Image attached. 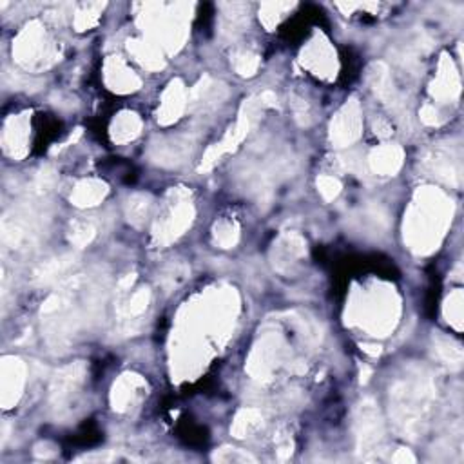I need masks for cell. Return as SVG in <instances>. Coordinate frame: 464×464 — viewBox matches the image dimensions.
Returning <instances> with one entry per match:
<instances>
[{
  "instance_id": "6da1fadb",
  "label": "cell",
  "mask_w": 464,
  "mask_h": 464,
  "mask_svg": "<svg viewBox=\"0 0 464 464\" xmlns=\"http://www.w3.org/2000/svg\"><path fill=\"white\" fill-rule=\"evenodd\" d=\"M254 109H256V103H254V100L245 102L243 111H241V114H239V120L234 126V129H230L229 135H227L225 138L220 141V144H216L214 147H211V149L207 151L205 158H203L202 165H200V171H209L212 165H214L216 162L221 158V156L225 155V153H230L232 149H236V146H238L239 141L243 140L245 136H247L250 126L254 123V118H256L254 117Z\"/></svg>"
},
{
  "instance_id": "7a4b0ae2",
  "label": "cell",
  "mask_w": 464,
  "mask_h": 464,
  "mask_svg": "<svg viewBox=\"0 0 464 464\" xmlns=\"http://www.w3.org/2000/svg\"><path fill=\"white\" fill-rule=\"evenodd\" d=\"M193 205L187 200H180V202L171 205L167 216L158 220L153 236H155L158 243H169V241H173V239H176L178 236H182L185 232V229L193 223Z\"/></svg>"
},
{
  "instance_id": "3957f363",
  "label": "cell",
  "mask_w": 464,
  "mask_h": 464,
  "mask_svg": "<svg viewBox=\"0 0 464 464\" xmlns=\"http://www.w3.org/2000/svg\"><path fill=\"white\" fill-rule=\"evenodd\" d=\"M383 437V424H381L379 412L372 401H363L357 415V445L359 450H368L375 446Z\"/></svg>"
},
{
  "instance_id": "277c9868",
  "label": "cell",
  "mask_w": 464,
  "mask_h": 464,
  "mask_svg": "<svg viewBox=\"0 0 464 464\" xmlns=\"http://www.w3.org/2000/svg\"><path fill=\"white\" fill-rule=\"evenodd\" d=\"M361 114H359V105L352 100L341 109V113L336 117L332 122V141L339 144V147L348 146L359 136L361 129Z\"/></svg>"
},
{
  "instance_id": "5b68a950",
  "label": "cell",
  "mask_w": 464,
  "mask_h": 464,
  "mask_svg": "<svg viewBox=\"0 0 464 464\" xmlns=\"http://www.w3.org/2000/svg\"><path fill=\"white\" fill-rule=\"evenodd\" d=\"M227 96L225 85L221 82H214L212 78L205 76L203 80H200V84L194 87L191 93H189V108L191 109H200V111H205V109H211L214 105L221 102V100Z\"/></svg>"
},
{
  "instance_id": "8992f818",
  "label": "cell",
  "mask_w": 464,
  "mask_h": 464,
  "mask_svg": "<svg viewBox=\"0 0 464 464\" xmlns=\"http://www.w3.org/2000/svg\"><path fill=\"white\" fill-rule=\"evenodd\" d=\"M189 98L185 94V87L180 80H173L169 87L165 89L164 98H162V105L158 109V120L162 123H173L180 118L183 113V109L187 105Z\"/></svg>"
},
{
  "instance_id": "52a82bcc",
  "label": "cell",
  "mask_w": 464,
  "mask_h": 464,
  "mask_svg": "<svg viewBox=\"0 0 464 464\" xmlns=\"http://www.w3.org/2000/svg\"><path fill=\"white\" fill-rule=\"evenodd\" d=\"M370 165L374 173L381 176L395 174L403 165V149L397 146H383L379 149H374L370 155Z\"/></svg>"
},
{
  "instance_id": "ba28073f",
  "label": "cell",
  "mask_w": 464,
  "mask_h": 464,
  "mask_svg": "<svg viewBox=\"0 0 464 464\" xmlns=\"http://www.w3.org/2000/svg\"><path fill=\"white\" fill-rule=\"evenodd\" d=\"M146 386L144 379H141L140 375L135 374H127L123 375L122 379L114 383L113 386V408L118 410V412H123L126 408L131 406L132 399L135 395L140 392L141 388Z\"/></svg>"
},
{
  "instance_id": "9c48e42d",
  "label": "cell",
  "mask_w": 464,
  "mask_h": 464,
  "mask_svg": "<svg viewBox=\"0 0 464 464\" xmlns=\"http://www.w3.org/2000/svg\"><path fill=\"white\" fill-rule=\"evenodd\" d=\"M108 194V185L98 180H84L75 187V193L71 194V202L76 207H94L102 202Z\"/></svg>"
},
{
  "instance_id": "30bf717a",
  "label": "cell",
  "mask_w": 464,
  "mask_h": 464,
  "mask_svg": "<svg viewBox=\"0 0 464 464\" xmlns=\"http://www.w3.org/2000/svg\"><path fill=\"white\" fill-rule=\"evenodd\" d=\"M108 84L111 85V89L132 91L140 85V80L132 75V71L127 69L120 58H117L108 64Z\"/></svg>"
},
{
  "instance_id": "8fae6325",
  "label": "cell",
  "mask_w": 464,
  "mask_h": 464,
  "mask_svg": "<svg viewBox=\"0 0 464 464\" xmlns=\"http://www.w3.org/2000/svg\"><path fill=\"white\" fill-rule=\"evenodd\" d=\"M141 122L140 118L136 117L135 113H122L114 118L113 127H111V132H113V140L118 144H126V141H131L132 138L140 135Z\"/></svg>"
},
{
  "instance_id": "7c38bea8",
  "label": "cell",
  "mask_w": 464,
  "mask_h": 464,
  "mask_svg": "<svg viewBox=\"0 0 464 464\" xmlns=\"http://www.w3.org/2000/svg\"><path fill=\"white\" fill-rule=\"evenodd\" d=\"M189 140H182V138H174L171 141H164L162 146H156L158 153L153 158L160 164H180L189 153Z\"/></svg>"
},
{
  "instance_id": "4fadbf2b",
  "label": "cell",
  "mask_w": 464,
  "mask_h": 464,
  "mask_svg": "<svg viewBox=\"0 0 464 464\" xmlns=\"http://www.w3.org/2000/svg\"><path fill=\"white\" fill-rule=\"evenodd\" d=\"M261 424V413L258 410H254V408H249V410H241L238 413V418H236L234 424H232V433L236 437H247L252 430Z\"/></svg>"
},
{
  "instance_id": "5bb4252c",
  "label": "cell",
  "mask_w": 464,
  "mask_h": 464,
  "mask_svg": "<svg viewBox=\"0 0 464 464\" xmlns=\"http://www.w3.org/2000/svg\"><path fill=\"white\" fill-rule=\"evenodd\" d=\"M151 209V200L149 196H144V194H135L132 198H129V203H127V216H129V221L132 225H141L146 218L149 216Z\"/></svg>"
},
{
  "instance_id": "9a60e30c",
  "label": "cell",
  "mask_w": 464,
  "mask_h": 464,
  "mask_svg": "<svg viewBox=\"0 0 464 464\" xmlns=\"http://www.w3.org/2000/svg\"><path fill=\"white\" fill-rule=\"evenodd\" d=\"M71 263H73V256H62V258H58V259H51V261L44 263L42 267L38 268L35 277L40 280L42 283L49 282V280H53L55 276H58L60 272L66 270Z\"/></svg>"
},
{
  "instance_id": "2e32d148",
  "label": "cell",
  "mask_w": 464,
  "mask_h": 464,
  "mask_svg": "<svg viewBox=\"0 0 464 464\" xmlns=\"http://www.w3.org/2000/svg\"><path fill=\"white\" fill-rule=\"evenodd\" d=\"M238 238H239L238 227H236L232 221H221L220 225H216L214 239L216 243L220 245V247H223V249L234 247Z\"/></svg>"
},
{
  "instance_id": "e0dca14e",
  "label": "cell",
  "mask_w": 464,
  "mask_h": 464,
  "mask_svg": "<svg viewBox=\"0 0 464 464\" xmlns=\"http://www.w3.org/2000/svg\"><path fill=\"white\" fill-rule=\"evenodd\" d=\"M234 69L238 71V75L241 76H252L259 66V57L250 51H241L234 55Z\"/></svg>"
},
{
  "instance_id": "ac0fdd59",
  "label": "cell",
  "mask_w": 464,
  "mask_h": 464,
  "mask_svg": "<svg viewBox=\"0 0 464 464\" xmlns=\"http://www.w3.org/2000/svg\"><path fill=\"white\" fill-rule=\"evenodd\" d=\"M129 49H131V51L136 55V58H138L144 66L149 67V69H155V67L162 66V58L156 55V51L151 46H146V44L140 42H132L131 46H129Z\"/></svg>"
},
{
  "instance_id": "d6986e66",
  "label": "cell",
  "mask_w": 464,
  "mask_h": 464,
  "mask_svg": "<svg viewBox=\"0 0 464 464\" xmlns=\"http://www.w3.org/2000/svg\"><path fill=\"white\" fill-rule=\"evenodd\" d=\"M149 300H151V292L147 291V289H141V291L136 292L131 300L127 301L126 307L127 318H135V316H140L141 312H146L147 305H149Z\"/></svg>"
},
{
  "instance_id": "ffe728a7",
  "label": "cell",
  "mask_w": 464,
  "mask_h": 464,
  "mask_svg": "<svg viewBox=\"0 0 464 464\" xmlns=\"http://www.w3.org/2000/svg\"><path fill=\"white\" fill-rule=\"evenodd\" d=\"M187 272H189L187 267L182 265V263L171 265V267L164 272V276L160 277V283L167 286V289H173V286H176L178 283H182L183 280H185Z\"/></svg>"
},
{
  "instance_id": "44dd1931",
  "label": "cell",
  "mask_w": 464,
  "mask_h": 464,
  "mask_svg": "<svg viewBox=\"0 0 464 464\" xmlns=\"http://www.w3.org/2000/svg\"><path fill=\"white\" fill-rule=\"evenodd\" d=\"M94 227L87 225V223H76L75 227H73V230H71L69 234V239L71 243H75L76 247H85L87 243H91V239L94 238Z\"/></svg>"
},
{
  "instance_id": "7402d4cb",
  "label": "cell",
  "mask_w": 464,
  "mask_h": 464,
  "mask_svg": "<svg viewBox=\"0 0 464 464\" xmlns=\"http://www.w3.org/2000/svg\"><path fill=\"white\" fill-rule=\"evenodd\" d=\"M214 461H223V463H254V457L249 454H245L241 450H236V448H221L214 454Z\"/></svg>"
},
{
  "instance_id": "603a6c76",
  "label": "cell",
  "mask_w": 464,
  "mask_h": 464,
  "mask_svg": "<svg viewBox=\"0 0 464 464\" xmlns=\"http://www.w3.org/2000/svg\"><path fill=\"white\" fill-rule=\"evenodd\" d=\"M318 189L319 193H321V196H323L327 202H330V200H334V198L341 193V183H339V180L332 178V176H321V178L318 180Z\"/></svg>"
},
{
  "instance_id": "cb8c5ba5",
  "label": "cell",
  "mask_w": 464,
  "mask_h": 464,
  "mask_svg": "<svg viewBox=\"0 0 464 464\" xmlns=\"http://www.w3.org/2000/svg\"><path fill=\"white\" fill-rule=\"evenodd\" d=\"M421 117H422V120H424V122H427V123H436V118H437L436 109L430 108V105H427V108L422 109Z\"/></svg>"
},
{
  "instance_id": "d4e9b609",
  "label": "cell",
  "mask_w": 464,
  "mask_h": 464,
  "mask_svg": "<svg viewBox=\"0 0 464 464\" xmlns=\"http://www.w3.org/2000/svg\"><path fill=\"white\" fill-rule=\"evenodd\" d=\"M394 461H395V463H404V461H408V463H413V461H415V457H413V455L410 454V452L399 450V454L395 455Z\"/></svg>"
}]
</instances>
